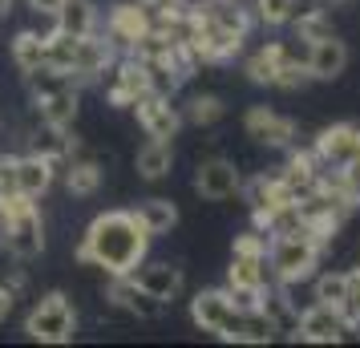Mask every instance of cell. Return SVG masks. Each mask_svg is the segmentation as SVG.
Segmentation results:
<instances>
[{"label":"cell","instance_id":"4316f807","mask_svg":"<svg viewBox=\"0 0 360 348\" xmlns=\"http://www.w3.org/2000/svg\"><path fill=\"white\" fill-rule=\"evenodd\" d=\"M223 114H227V105L214 94H195L182 105V122H191V126H214V122H223Z\"/></svg>","mask_w":360,"mask_h":348},{"label":"cell","instance_id":"d6986e66","mask_svg":"<svg viewBox=\"0 0 360 348\" xmlns=\"http://www.w3.org/2000/svg\"><path fill=\"white\" fill-rule=\"evenodd\" d=\"M276 320L263 312V308H251V312H239L235 316V324H231V336L235 344H271L276 340Z\"/></svg>","mask_w":360,"mask_h":348},{"label":"cell","instance_id":"e0dca14e","mask_svg":"<svg viewBox=\"0 0 360 348\" xmlns=\"http://www.w3.org/2000/svg\"><path fill=\"white\" fill-rule=\"evenodd\" d=\"M53 29L61 37L98 33V8H94V0H65V4L53 13Z\"/></svg>","mask_w":360,"mask_h":348},{"label":"cell","instance_id":"7c38bea8","mask_svg":"<svg viewBox=\"0 0 360 348\" xmlns=\"http://www.w3.org/2000/svg\"><path fill=\"white\" fill-rule=\"evenodd\" d=\"M316 158L320 166H348L360 158V126L352 122H336V126H324V130L316 134Z\"/></svg>","mask_w":360,"mask_h":348},{"label":"cell","instance_id":"9c48e42d","mask_svg":"<svg viewBox=\"0 0 360 348\" xmlns=\"http://www.w3.org/2000/svg\"><path fill=\"white\" fill-rule=\"evenodd\" d=\"M114 82H110V89H105V101L110 105H117V110H130L138 98H146L150 94V69L146 61H138V57H117L114 61Z\"/></svg>","mask_w":360,"mask_h":348},{"label":"cell","instance_id":"2e32d148","mask_svg":"<svg viewBox=\"0 0 360 348\" xmlns=\"http://www.w3.org/2000/svg\"><path fill=\"white\" fill-rule=\"evenodd\" d=\"M57 183V162L41 158V154H17V191L29 199H45Z\"/></svg>","mask_w":360,"mask_h":348},{"label":"cell","instance_id":"8992f818","mask_svg":"<svg viewBox=\"0 0 360 348\" xmlns=\"http://www.w3.org/2000/svg\"><path fill=\"white\" fill-rule=\"evenodd\" d=\"M150 33H154V8L142 4V0H122V4L110 8V17H105V37L114 45H122L126 53Z\"/></svg>","mask_w":360,"mask_h":348},{"label":"cell","instance_id":"d590c367","mask_svg":"<svg viewBox=\"0 0 360 348\" xmlns=\"http://www.w3.org/2000/svg\"><path fill=\"white\" fill-rule=\"evenodd\" d=\"M8 8H13V0H0V17H4V13H8Z\"/></svg>","mask_w":360,"mask_h":348},{"label":"cell","instance_id":"ba28073f","mask_svg":"<svg viewBox=\"0 0 360 348\" xmlns=\"http://www.w3.org/2000/svg\"><path fill=\"white\" fill-rule=\"evenodd\" d=\"M243 130L251 142H259L267 150H292L295 146V122L276 114L271 105H251L243 114Z\"/></svg>","mask_w":360,"mask_h":348},{"label":"cell","instance_id":"3957f363","mask_svg":"<svg viewBox=\"0 0 360 348\" xmlns=\"http://www.w3.org/2000/svg\"><path fill=\"white\" fill-rule=\"evenodd\" d=\"M25 332L41 344H69L77 332V312H73L65 292H49V296L37 299L29 320H25Z\"/></svg>","mask_w":360,"mask_h":348},{"label":"cell","instance_id":"f1b7e54d","mask_svg":"<svg viewBox=\"0 0 360 348\" xmlns=\"http://www.w3.org/2000/svg\"><path fill=\"white\" fill-rule=\"evenodd\" d=\"M267 247H271V235L251 227L231 239V259H267Z\"/></svg>","mask_w":360,"mask_h":348},{"label":"cell","instance_id":"9a60e30c","mask_svg":"<svg viewBox=\"0 0 360 348\" xmlns=\"http://www.w3.org/2000/svg\"><path fill=\"white\" fill-rule=\"evenodd\" d=\"M130 280L146 292V296H154V299H162V304H174V299L182 296V267H174V264H142L130 271Z\"/></svg>","mask_w":360,"mask_h":348},{"label":"cell","instance_id":"f546056e","mask_svg":"<svg viewBox=\"0 0 360 348\" xmlns=\"http://www.w3.org/2000/svg\"><path fill=\"white\" fill-rule=\"evenodd\" d=\"M311 299H320V304H332V308H340V299L348 296V271H324V276H311Z\"/></svg>","mask_w":360,"mask_h":348},{"label":"cell","instance_id":"603a6c76","mask_svg":"<svg viewBox=\"0 0 360 348\" xmlns=\"http://www.w3.org/2000/svg\"><path fill=\"white\" fill-rule=\"evenodd\" d=\"M8 53H13V65H17L20 73H33V69L45 65V33L20 29V33L8 41Z\"/></svg>","mask_w":360,"mask_h":348},{"label":"cell","instance_id":"e575fe53","mask_svg":"<svg viewBox=\"0 0 360 348\" xmlns=\"http://www.w3.org/2000/svg\"><path fill=\"white\" fill-rule=\"evenodd\" d=\"M13 308H17V296H13V292H8V288L0 283V324H4L8 316H13Z\"/></svg>","mask_w":360,"mask_h":348},{"label":"cell","instance_id":"5b68a950","mask_svg":"<svg viewBox=\"0 0 360 348\" xmlns=\"http://www.w3.org/2000/svg\"><path fill=\"white\" fill-rule=\"evenodd\" d=\"M348 332H352V328L344 324L340 308L311 299V304H304V308H300V316H295L292 340H308V344H340Z\"/></svg>","mask_w":360,"mask_h":348},{"label":"cell","instance_id":"7402d4cb","mask_svg":"<svg viewBox=\"0 0 360 348\" xmlns=\"http://www.w3.org/2000/svg\"><path fill=\"white\" fill-rule=\"evenodd\" d=\"M138 223L146 227L150 239H158V235H170L174 227H179V207L170 199H142L138 202Z\"/></svg>","mask_w":360,"mask_h":348},{"label":"cell","instance_id":"d4e9b609","mask_svg":"<svg viewBox=\"0 0 360 348\" xmlns=\"http://www.w3.org/2000/svg\"><path fill=\"white\" fill-rule=\"evenodd\" d=\"M25 82H29V94H33V101L41 98H53V94H61V89H82V82L73 77V73H65V69H53V65H41L33 69V73H25Z\"/></svg>","mask_w":360,"mask_h":348},{"label":"cell","instance_id":"277c9868","mask_svg":"<svg viewBox=\"0 0 360 348\" xmlns=\"http://www.w3.org/2000/svg\"><path fill=\"white\" fill-rule=\"evenodd\" d=\"M0 247L8 251L17 264H29L45 251V223H41V211L29 207L13 219H0Z\"/></svg>","mask_w":360,"mask_h":348},{"label":"cell","instance_id":"44dd1931","mask_svg":"<svg viewBox=\"0 0 360 348\" xmlns=\"http://www.w3.org/2000/svg\"><path fill=\"white\" fill-rule=\"evenodd\" d=\"M101 179H105V170H101L98 158H73V154H69L65 191L73 195V199H89V195H98V191H101Z\"/></svg>","mask_w":360,"mask_h":348},{"label":"cell","instance_id":"cb8c5ba5","mask_svg":"<svg viewBox=\"0 0 360 348\" xmlns=\"http://www.w3.org/2000/svg\"><path fill=\"white\" fill-rule=\"evenodd\" d=\"M29 150L41 154V158H49V162H65L69 154L77 150V142L69 138V130H57V126H45L41 122V130L29 138Z\"/></svg>","mask_w":360,"mask_h":348},{"label":"cell","instance_id":"1f68e13d","mask_svg":"<svg viewBox=\"0 0 360 348\" xmlns=\"http://www.w3.org/2000/svg\"><path fill=\"white\" fill-rule=\"evenodd\" d=\"M308 85H311V73H308V65H304V57H288V61L276 69V82H271V89L295 94V89H308Z\"/></svg>","mask_w":360,"mask_h":348},{"label":"cell","instance_id":"484cf974","mask_svg":"<svg viewBox=\"0 0 360 348\" xmlns=\"http://www.w3.org/2000/svg\"><path fill=\"white\" fill-rule=\"evenodd\" d=\"M227 288H243V292L267 288V259H231Z\"/></svg>","mask_w":360,"mask_h":348},{"label":"cell","instance_id":"ffe728a7","mask_svg":"<svg viewBox=\"0 0 360 348\" xmlns=\"http://www.w3.org/2000/svg\"><path fill=\"white\" fill-rule=\"evenodd\" d=\"M77 110H82V89L73 85V89H61V94H53V98H41L37 101V114L45 126H57V130H69L73 122H77Z\"/></svg>","mask_w":360,"mask_h":348},{"label":"cell","instance_id":"7a4b0ae2","mask_svg":"<svg viewBox=\"0 0 360 348\" xmlns=\"http://www.w3.org/2000/svg\"><path fill=\"white\" fill-rule=\"evenodd\" d=\"M324 247L308 239L304 231L292 235H271V247H267V271L276 283H308L316 276V264H320Z\"/></svg>","mask_w":360,"mask_h":348},{"label":"cell","instance_id":"836d02e7","mask_svg":"<svg viewBox=\"0 0 360 348\" xmlns=\"http://www.w3.org/2000/svg\"><path fill=\"white\" fill-rule=\"evenodd\" d=\"M25 4L33 8L37 17H49V20H53V13H57V8H61L65 0H25Z\"/></svg>","mask_w":360,"mask_h":348},{"label":"cell","instance_id":"83f0119b","mask_svg":"<svg viewBox=\"0 0 360 348\" xmlns=\"http://www.w3.org/2000/svg\"><path fill=\"white\" fill-rule=\"evenodd\" d=\"M292 29H295V41L311 45V41H320V37L332 33V17H328L324 8H300L292 17Z\"/></svg>","mask_w":360,"mask_h":348},{"label":"cell","instance_id":"4dcf8cb0","mask_svg":"<svg viewBox=\"0 0 360 348\" xmlns=\"http://www.w3.org/2000/svg\"><path fill=\"white\" fill-rule=\"evenodd\" d=\"M251 4H255V20L267 29L292 25V17L300 13V0H251Z\"/></svg>","mask_w":360,"mask_h":348},{"label":"cell","instance_id":"4fadbf2b","mask_svg":"<svg viewBox=\"0 0 360 348\" xmlns=\"http://www.w3.org/2000/svg\"><path fill=\"white\" fill-rule=\"evenodd\" d=\"M304 65H308L311 82H336L344 69H348V45H344L336 33L320 37V41H311V45H308Z\"/></svg>","mask_w":360,"mask_h":348},{"label":"cell","instance_id":"6da1fadb","mask_svg":"<svg viewBox=\"0 0 360 348\" xmlns=\"http://www.w3.org/2000/svg\"><path fill=\"white\" fill-rule=\"evenodd\" d=\"M146 251L150 235L134 211H105L85 227L73 259L82 267H101L105 276H130L146 259Z\"/></svg>","mask_w":360,"mask_h":348},{"label":"cell","instance_id":"5bb4252c","mask_svg":"<svg viewBox=\"0 0 360 348\" xmlns=\"http://www.w3.org/2000/svg\"><path fill=\"white\" fill-rule=\"evenodd\" d=\"M105 299L114 304V308H122V312L138 316V320H158V316L166 312L162 299L146 296L138 283L130 280V276H110V288H105Z\"/></svg>","mask_w":360,"mask_h":348},{"label":"cell","instance_id":"d6a6232c","mask_svg":"<svg viewBox=\"0 0 360 348\" xmlns=\"http://www.w3.org/2000/svg\"><path fill=\"white\" fill-rule=\"evenodd\" d=\"M0 191H17V154H0Z\"/></svg>","mask_w":360,"mask_h":348},{"label":"cell","instance_id":"ac0fdd59","mask_svg":"<svg viewBox=\"0 0 360 348\" xmlns=\"http://www.w3.org/2000/svg\"><path fill=\"white\" fill-rule=\"evenodd\" d=\"M170 166H174V146L162 142V138H150L146 146L134 154V170L146 183H162L166 174H170Z\"/></svg>","mask_w":360,"mask_h":348},{"label":"cell","instance_id":"30bf717a","mask_svg":"<svg viewBox=\"0 0 360 348\" xmlns=\"http://www.w3.org/2000/svg\"><path fill=\"white\" fill-rule=\"evenodd\" d=\"M130 110H134V117H138V126H142L146 138L170 142V138L179 134V126H182V110L166 98V94H146V98L134 101Z\"/></svg>","mask_w":360,"mask_h":348},{"label":"cell","instance_id":"8fae6325","mask_svg":"<svg viewBox=\"0 0 360 348\" xmlns=\"http://www.w3.org/2000/svg\"><path fill=\"white\" fill-rule=\"evenodd\" d=\"M195 191L202 195L207 202H223V199H235L243 191V174L231 158H207L198 162L195 170Z\"/></svg>","mask_w":360,"mask_h":348},{"label":"cell","instance_id":"52a82bcc","mask_svg":"<svg viewBox=\"0 0 360 348\" xmlns=\"http://www.w3.org/2000/svg\"><path fill=\"white\" fill-rule=\"evenodd\" d=\"M235 316H239V308H235V299H231L227 288H207V292H198V296L191 299V320H195L202 332L219 336V340L231 336Z\"/></svg>","mask_w":360,"mask_h":348}]
</instances>
